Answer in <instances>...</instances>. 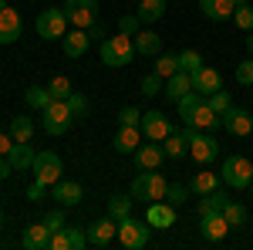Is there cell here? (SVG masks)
<instances>
[{"label":"cell","instance_id":"cell-51","mask_svg":"<svg viewBox=\"0 0 253 250\" xmlns=\"http://www.w3.org/2000/svg\"><path fill=\"white\" fill-rule=\"evenodd\" d=\"M88 31H91V34H88V38H101V34H105V27H101V24H98V20H95V24H91V27H88Z\"/></svg>","mask_w":253,"mask_h":250},{"label":"cell","instance_id":"cell-46","mask_svg":"<svg viewBox=\"0 0 253 250\" xmlns=\"http://www.w3.org/2000/svg\"><path fill=\"white\" fill-rule=\"evenodd\" d=\"M138 122H142V112H138L135 105H125L118 112V125H138Z\"/></svg>","mask_w":253,"mask_h":250},{"label":"cell","instance_id":"cell-8","mask_svg":"<svg viewBox=\"0 0 253 250\" xmlns=\"http://www.w3.org/2000/svg\"><path fill=\"white\" fill-rule=\"evenodd\" d=\"M41 115H44V132L47 135H64L71 125H75V115H71L68 101H51Z\"/></svg>","mask_w":253,"mask_h":250},{"label":"cell","instance_id":"cell-26","mask_svg":"<svg viewBox=\"0 0 253 250\" xmlns=\"http://www.w3.org/2000/svg\"><path fill=\"white\" fill-rule=\"evenodd\" d=\"M162 152H166V159H182V155H189L186 132H182V129H172V132L162 139Z\"/></svg>","mask_w":253,"mask_h":250},{"label":"cell","instance_id":"cell-34","mask_svg":"<svg viewBox=\"0 0 253 250\" xmlns=\"http://www.w3.org/2000/svg\"><path fill=\"white\" fill-rule=\"evenodd\" d=\"M226 206V193L223 190H213L203 196V203H199V216H210V213H223Z\"/></svg>","mask_w":253,"mask_h":250},{"label":"cell","instance_id":"cell-24","mask_svg":"<svg viewBox=\"0 0 253 250\" xmlns=\"http://www.w3.org/2000/svg\"><path fill=\"white\" fill-rule=\"evenodd\" d=\"M189 92H193V75H189V71H175L172 78H166L162 95L169 98V101H179V98L189 95Z\"/></svg>","mask_w":253,"mask_h":250},{"label":"cell","instance_id":"cell-20","mask_svg":"<svg viewBox=\"0 0 253 250\" xmlns=\"http://www.w3.org/2000/svg\"><path fill=\"white\" fill-rule=\"evenodd\" d=\"M223 129L230 135H240V139H243V135L253 132V115L247 108H230V112L223 115Z\"/></svg>","mask_w":253,"mask_h":250},{"label":"cell","instance_id":"cell-54","mask_svg":"<svg viewBox=\"0 0 253 250\" xmlns=\"http://www.w3.org/2000/svg\"><path fill=\"white\" fill-rule=\"evenodd\" d=\"M3 7H7V0H0V10H3Z\"/></svg>","mask_w":253,"mask_h":250},{"label":"cell","instance_id":"cell-1","mask_svg":"<svg viewBox=\"0 0 253 250\" xmlns=\"http://www.w3.org/2000/svg\"><path fill=\"white\" fill-rule=\"evenodd\" d=\"M175 108H179L182 125H193V129H203V132H216V129H223V115H216L213 105L206 101V95H199V92L182 95L179 101H175Z\"/></svg>","mask_w":253,"mask_h":250},{"label":"cell","instance_id":"cell-6","mask_svg":"<svg viewBox=\"0 0 253 250\" xmlns=\"http://www.w3.org/2000/svg\"><path fill=\"white\" fill-rule=\"evenodd\" d=\"M149 240H152V227L145 220H135V216L118 220V244L125 250H142L149 247Z\"/></svg>","mask_w":253,"mask_h":250},{"label":"cell","instance_id":"cell-23","mask_svg":"<svg viewBox=\"0 0 253 250\" xmlns=\"http://www.w3.org/2000/svg\"><path fill=\"white\" fill-rule=\"evenodd\" d=\"M199 10L206 14V20H213V24H223V20L233 17L236 3H233V0H199Z\"/></svg>","mask_w":253,"mask_h":250},{"label":"cell","instance_id":"cell-31","mask_svg":"<svg viewBox=\"0 0 253 250\" xmlns=\"http://www.w3.org/2000/svg\"><path fill=\"white\" fill-rule=\"evenodd\" d=\"M132 193L125 196V193H115V196H108V216H115V220H125V216H132Z\"/></svg>","mask_w":253,"mask_h":250},{"label":"cell","instance_id":"cell-11","mask_svg":"<svg viewBox=\"0 0 253 250\" xmlns=\"http://www.w3.org/2000/svg\"><path fill=\"white\" fill-rule=\"evenodd\" d=\"M138 129H142V135H145V139H152V142H162V139L172 132L175 125H172V118H166V112L152 108V112H145V115H142Z\"/></svg>","mask_w":253,"mask_h":250},{"label":"cell","instance_id":"cell-42","mask_svg":"<svg viewBox=\"0 0 253 250\" xmlns=\"http://www.w3.org/2000/svg\"><path fill=\"white\" fill-rule=\"evenodd\" d=\"M142 27H145V24L138 20V14H125V17H118V34H125V38H135Z\"/></svg>","mask_w":253,"mask_h":250},{"label":"cell","instance_id":"cell-50","mask_svg":"<svg viewBox=\"0 0 253 250\" xmlns=\"http://www.w3.org/2000/svg\"><path fill=\"white\" fill-rule=\"evenodd\" d=\"M10 146H14L10 132H0V155H7V152H10Z\"/></svg>","mask_w":253,"mask_h":250},{"label":"cell","instance_id":"cell-41","mask_svg":"<svg viewBox=\"0 0 253 250\" xmlns=\"http://www.w3.org/2000/svg\"><path fill=\"white\" fill-rule=\"evenodd\" d=\"M233 24L247 34V31H253V3H243V7H236L233 10Z\"/></svg>","mask_w":253,"mask_h":250},{"label":"cell","instance_id":"cell-18","mask_svg":"<svg viewBox=\"0 0 253 250\" xmlns=\"http://www.w3.org/2000/svg\"><path fill=\"white\" fill-rule=\"evenodd\" d=\"M20 31H24V20H20V14L7 3V7L0 10V44H14V41L20 38Z\"/></svg>","mask_w":253,"mask_h":250},{"label":"cell","instance_id":"cell-39","mask_svg":"<svg viewBox=\"0 0 253 250\" xmlns=\"http://www.w3.org/2000/svg\"><path fill=\"white\" fill-rule=\"evenodd\" d=\"M166 203H172L175 210H179L182 203H189V186H182V183H169V190H166Z\"/></svg>","mask_w":253,"mask_h":250},{"label":"cell","instance_id":"cell-4","mask_svg":"<svg viewBox=\"0 0 253 250\" xmlns=\"http://www.w3.org/2000/svg\"><path fill=\"white\" fill-rule=\"evenodd\" d=\"M219 179H223L230 190H250L253 162L247 155H226V159H223V169H219Z\"/></svg>","mask_w":253,"mask_h":250},{"label":"cell","instance_id":"cell-7","mask_svg":"<svg viewBox=\"0 0 253 250\" xmlns=\"http://www.w3.org/2000/svg\"><path fill=\"white\" fill-rule=\"evenodd\" d=\"M68 34V17H64V7H44L38 14V38L44 41H58Z\"/></svg>","mask_w":253,"mask_h":250},{"label":"cell","instance_id":"cell-43","mask_svg":"<svg viewBox=\"0 0 253 250\" xmlns=\"http://www.w3.org/2000/svg\"><path fill=\"white\" fill-rule=\"evenodd\" d=\"M162 88H166V78L156 75V71H149L142 78V95H162Z\"/></svg>","mask_w":253,"mask_h":250},{"label":"cell","instance_id":"cell-27","mask_svg":"<svg viewBox=\"0 0 253 250\" xmlns=\"http://www.w3.org/2000/svg\"><path fill=\"white\" fill-rule=\"evenodd\" d=\"M34 149H31V142H14L10 146V152H7V159H10V166L17 169V173H24V169H31L34 166Z\"/></svg>","mask_w":253,"mask_h":250},{"label":"cell","instance_id":"cell-5","mask_svg":"<svg viewBox=\"0 0 253 250\" xmlns=\"http://www.w3.org/2000/svg\"><path fill=\"white\" fill-rule=\"evenodd\" d=\"M182 132H186V142H189V155H193L199 166L216 162V155H219V142H216L213 135L203 132V129H193V125H186Z\"/></svg>","mask_w":253,"mask_h":250},{"label":"cell","instance_id":"cell-33","mask_svg":"<svg viewBox=\"0 0 253 250\" xmlns=\"http://www.w3.org/2000/svg\"><path fill=\"white\" fill-rule=\"evenodd\" d=\"M10 139L14 142H31L34 139V122L27 115H14L10 118Z\"/></svg>","mask_w":253,"mask_h":250},{"label":"cell","instance_id":"cell-40","mask_svg":"<svg viewBox=\"0 0 253 250\" xmlns=\"http://www.w3.org/2000/svg\"><path fill=\"white\" fill-rule=\"evenodd\" d=\"M68 108H71V115H75V122H81V118H88V98L81 95V92H71V95H68Z\"/></svg>","mask_w":253,"mask_h":250},{"label":"cell","instance_id":"cell-49","mask_svg":"<svg viewBox=\"0 0 253 250\" xmlns=\"http://www.w3.org/2000/svg\"><path fill=\"white\" fill-rule=\"evenodd\" d=\"M10 173H17V169L10 166V159H7V155H0V179H7Z\"/></svg>","mask_w":253,"mask_h":250},{"label":"cell","instance_id":"cell-36","mask_svg":"<svg viewBox=\"0 0 253 250\" xmlns=\"http://www.w3.org/2000/svg\"><path fill=\"white\" fill-rule=\"evenodd\" d=\"M47 88H51V95H54V101H68V95L75 92V88H71V78H64V75H54Z\"/></svg>","mask_w":253,"mask_h":250},{"label":"cell","instance_id":"cell-55","mask_svg":"<svg viewBox=\"0 0 253 250\" xmlns=\"http://www.w3.org/2000/svg\"><path fill=\"white\" fill-rule=\"evenodd\" d=\"M0 227H3V210H0Z\"/></svg>","mask_w":253,"mask_h":250},{"label":"cell","instance_id":"cell-56","mask_svg":"<svg viewBox=\"0 0 253 250\" xmlns=\"http://www.w3.org/2000/svg\"><path fill=\"white\" fill-rule=\"evenodd\" d=\"M250 193H253V183H250Z\"/></svg>","mask_w":253,"mask_h":250},{"label":"cell","instance_id":"cell-17","mask_svg":"<svg viewBox=\"0 0 253 250\" xmlns=\"http://www.w3.org/2000/svg\"><path fill=\"white\" fill-rule=\"evenodd\" d=\"M233 230L230 223H226V216L223 213H210V216H199V233L210 240V244H219V240H226V233Z\"/></svg>","mask_w":253,"mask_h":250},{"label":"cell","instance_id":"cell-22","mask_svg":"<svg viewBox=\"0 0 253 250\" xmlns=\"http://www.w3.org/2000/svg\"><path fill=\"white\" fill-rule=\"evenodd\" d=\"M20 244L27 250H44L51 247V230H47V223L41 220V223H31V227H24V237H20Z\"/></svg>","mask_w":253,"mask_h":250},{"label":"cell","instance_id":"cell-30","mask_svg":"<svg viewBox=\"0 0 253 250\" xmlns=\"http://www.w3.org/2000/svg\"><path fill=\"white\" fill-rule=\"evenodd\" d=\"M219 190V176L216 173H193V179H189V193H196V196H206V193Z\"/></svg>","mask_w":253,"mask_h":250},{"label":"cell","instance_id":"cell-16","mask_svg":"<svg viewBox=\"0 0 253 250\" xmlns=\"http://www.w3.org/2000/svg\"><path fill=\"white\" fill-rule=\"evenodd\" d=\"M138 169H159L162 162H166V152H162V142H152V139H145L142 146H138L135 152H132Z\"/></svg>","mask_w":253,"mask_h":250},{"label":"cell","instance_id":"cell-3","mask_svg":"<svg viewBox=\"0 0 253 250\" xmlns=\"http://www.w3.org/2000/svg\"><path fill=\"white\" fill-rule=\"evenodd\" d=\"M166 190H169V179L162 173H156V169H142V173L132 179V200L135 203H156V200H166Z\"/></svg>","mask_w":253,"mask_h":250},{"label":"cell","instance_id":"cell-9","mask_svg":"<svg viewBox=\"0 0 253 250\" xmlns=\"http://www.w3.org/2000/svg\"><path fill=\"white\" fill-rule=\"evenodd\" d=\"M64 17L71 27H91L98 20V0H64Z\"/></svg>","mask_w":253,"mask_h":250},{"label":"cell","instance_id":"cell-10","mask_svg":"<svg viewBox=\"0 0 253 250\" xmlns=\"http://www.w3.org/2000/svg\"><path fill=\"white\" fill-rule=\"evenodd\" d=\"M34 179H41V183H47V186H54L61 179V173H64V166H61V155L51 152V149H44V152L34 155Z\"/></svg>","mask_w":253,"mask_h":250},{"label":"cell","instance_id":"cell-2","mask_svg":"<svg viewBox=\"0 0 253 250\" xmlns=\"http://www.w3.org/2000/svg\"><path fill=\"white\" fill-rule=\"evenodd\" d=\"M98 58L105 68H125L135 58V41L125 38V34H112V38H101V48H98Z\"/></svg>","mask_w":253,"mask_h":250},{"label":"cell","instance_id":"cell-48","mask_svg":"<svg viewBox=\"0 0 253 250\" xmlns=\"http://www.w3.org/2000/svg\"><path fill=\"white\" fill-rule=\"evenodd\" d=\"M44 196H47V183L34 179V183L27 186V200H31V203H38V200H44Z\"/></svg>","mask_w":253,"mask_h":250},{"label":"cell","instance_id":"cell-32","mask_svg":"<svg viewBox=\"0 0 253 250\" xmlns=\"http://www.w3.org/2000/svg\"><path fill=\"white\" fill-rule=\"evenodd\" d=\"M24 101L31 105V108H38V112H44L51 101H54V95H51V88H41V85H31L27 92H24Z\"/></svg>","mask_w":253,"mask_h":250},{"label":"cell","instance_id":"cell-45","mask_svg":"<svg viewBox=\"0 0 253 250\" xmlns=\"http://www.w3.org/2000/svg\"><path fill=\"white\" fill-rule=\"evenodd\" d=\"M236 81H240L243 88H250V85H253V58H247V61L236 64Z\"/></svg>","mask_w":253,"mask_h":250},{"label":"cell","instance_id":"cell-15","mask_svg":"<svg viewBox=\"0 0 253 250\" xmlns=\"http://www.w3.org/2000/svg\"><path fill=\"white\" fill-rule=\"evenodd\" d=\"M145 223H149L152 230H172V227H175V206H172V203H166V200L149 203V210H145Z\"/></svg>","mask_w":253,"mask_h":250},{"label":"cell","instance_id":"cell-38","mask_svg":"<svg viewBox=\"0 0 253 250\" xmlns=\"http://www.w3.org/2000/svg\"><path fill=\"white\" fill-rule=\"evenodd\" d=\"M199 68H203V54H199V51H193V48H189V51H179V71H189V75H193Z\"/></svg>","mask_w":253,"mask_h":250},{"label":"cell","instance_id":"cell-19","mask_svg":"<svg viewBox=\"0 0 253 250\" xmlns=\"http://www.w3.org/2000/svg\"><path fill=\"white\" fill-rule=\"evenodd\" d=\"M223 88V78H219V71L216 68H210V64H203L199 71H193V92H199V95H213V92H219Z\"/></svg>","mask_w":253,"mask_h":250},{"label":"cell","instance_id":"cell-35","mask_svg":"<svg viewBox=\"0 0 253 250\" xmlns=\"http://www.w3.org/2000/svg\"><path fill=\"white\" fill-rule=\"evenodd\" d=\"M223 216H226V223H230V227H247V206H243V203H236V200H226Z\"/></svg>","mask_w":253,"mask_h":250},{"label":"cell","instance_id":"cell-53","mask_svg":"<svg viewBox=\"0 0 253 250\" xmlns=\"http://www.w3.org/2000/svg\"><path fill=\"white\" fill-rule=\"evenodd\" d=\"M233 3H236V7H243V3H250V0H233Z\"/></svg>","mask_w":253,"mask_h":250},{"label":"cell","instance_id":"cell-28","mask_svg":"<svg viewBox=\"0 0 253 250\" xmlns=\"http://www.w3.org/2000/svg\"><path fill=\"white\" fill-rule=\"evenodd\" d=\"M132 41H135V54H142V58H152V54L162 51V38H159L156 31H145V27H142Z\"/></svg>","mask_w":253,"mask_h":250},{"label":"cell","instance_id":"cell-44","mask_svg":"<svg viewBox=\"0 0 253 250\" xmlns=\"http://www.w3.org/2000/svg\"><path fill=\"white\" fill-rule=\"evenodd\" d=\"M206 101L213 105V112H216V115H226V112L233 108V101H230V92H223V88H219V92H213V95L206 98Z\"/></svg>","mask_w":253,"mask_h":250},{"label":"cell","instance_id":"cell-37","mask_svg":"<svg viewBox=\"0 0 253 250\" xmlns=\"http://www.w3.org/2000/svg\"><path fill=\"white\" fill-rule=\"evenodd\" d=\"M156 75H162V78H172L175 71H179V54H159V61H156V68H152Z\"/></svg>","mask_w":253,"mask_h":250},{"label":"cell","instance_id":"cell-14","mask_svg":"<svg viewBox=\"0 0 253 250\" xmlns=\"http://www.w3.org/2000/svg\"><path fill=\"white\" fill-rule=\"evenodd\" d=\"M51 200H54L58 206H64V210H68V206H78L81 200H84V190H81V183L64 179V176H61L58 183L51 186Z\"/></svg>","mask_w":253,"mask_h":250},{"label":"cell","instance_id":"cell-52","mask_svg":"<svg viewBox=\"0 0 253 250\" xmlns=\"http://www.w3.org/2000/svg\"><path fill=\"white\" fill-rule=\"evenodd\" d=\"M247 51H250V58H253V31H247Z\"/></svg>","mask_w":253,"mask_h":250},{"label":"cell","instance_id":"cell-47","mask_svg":"<svg viewBox=\"0 0 253 250\" xmlns=\"http://www.w3.org/2000/svg\"><path fill=\"white\" fill-rule=\"evenodd\" d=\"M44 223H47V230H51V233H54V230H61V227L68 223V220H64V206H58V210H51L47 216H44Z\"/></svg>","mask_w":253,"mask_h":250},{"label":"cell","instance_id":"cell-13","mask_svg":"<svg viewBox=\"0 0 253 250\" xmlns=\"http://www.w3.org/2000/svg\"><path fill=\"white\" fill-rule=\"evenodd\" d=\"M84 233H88V247H108L118 237V220L115 216H101V220H95Z\"/></svg>","mask_w":253,"mask_h":250},{"label":"cell","instance_id":"cell-21","mask_svg":"<svg viewBox=\"0 0 253 250\" xmlns=\"http://www.w3.org/2000/svg\"><path fill=\"white\" fill-rule=\"evenodd\" d=\"M112 146H115L118 152L132 155L138 146H142V129H138V125H118V132H115V139H112Z\"/></svg>","mask_w":253,"mask_h":250},{"label":"cell","instance_id":"cell-25","mask_svg":"<svg viewBox=\"0 0 253 250\" xmlns=\"http://www.w3.org/2000/svg\"><path fill=\"white\" fill-rule=\"evenodd\" d=\"M88 44H91L88 31H84V27H71V31L64 34V54H68V58H81V54L88 51Z\"/></svg>","mask_w":253,"mask_h":250},{"label":"cell","instance_id":"cell-12","mask_svg":"<svg viewBox=\"0 0 253 250\" xmlns=\"http://www.w3.org/2000/svg\"><path fill=\"white\" fill-rule=\"evenodd\" d=\"M88 247V233L81 227H61V230L51 233V250H84Z\"/></svg>","mask_w":253,"mask_h":250},{"label":"cell","instance_id":"cell-29","mask_svg":"<svg viewBox=\"0 0 253 250\" xmlns=\"http://www.w3.org/2000/svg\"><path fill=\"white\" fill-rule=\"evenodd\" d=\"M135 14L142 24H156V20L166 17V0H138Z\"/></svg>","mask_w":253,"mask_h":250}]
</instances>
